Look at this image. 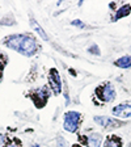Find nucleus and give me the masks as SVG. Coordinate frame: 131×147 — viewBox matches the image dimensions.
<instances>
[{"label": "nucleus", "instance_id": "423d86ee", "mask_svg": "<svg viewBox=\"0 0 131 147\" xmlns=\"http://www.w3.org/2000/svg\"><path fill=\"white\" fill-rule=\"evenodd\" d=\"M49 96H50L49 89L46 87H42V88H38L36 91H33V95L30 97L37 108H43L45 104L47 102V100H49Z\"/></svg>", "mask_w": 131, "mask_h": 147}, {"label": "nucleus", "instance_id": "ddd939ff", "mask_svg": "<svg viewBox=\"0 0 131 147\" xmlns=\"http://www.w3.org/2000/svg\"><path fill=\"white\" fill-rule=\"evenodd\" d=\"M16 24L17 22H16V18L12 13H7L5 16L0 18V25H3V26H13Z\"/></svg>", "mask_w": 131, "mask_h": 147}, {"label": "nucleus", "instance_id": "f3484780", "mask_svg": "<svg viewBox=\"0 0 131 147\" xmlns=\"http://www.w3.org/2000/svg\"><path fill=\"white\" fill-rule=\"evenodd\" d=\"M71 25H73V26H76V28H80V29H85V28H88V25L84 24L81 20H73V21H71Z\"/></svg>", "mask_w": 131, "mask_h": 147}, {"label": "nucleus", "instance_id": "aec40b11", "mask_svg": "<svg viewBox=\"0 0 131 147\" xmlns=\"http://www.w3.org/2000/svg\"><path fill=\"white\" fill-rule=\"evenodd\" d=\"M72 147H83V146H81V144H73Z\"/></svg>", "mask_w": 131, "mask_h": 147}, {"label": "nucleus", "instance_id": "6ab92c4d", "mask_svg": "<svg viewBox=\"0 0 131 147\" xmlns=\"http://www.w3.org/2000/svg\"><path fill=\"white\" fill-rule=\"evenodd\" d=\"M7 142H8V137L5 134H1L0 133V147H5Z\"/></svg>", "mask_w": 131, "mask_h": 147}, {"label": "nucleus", "instance_id": "a211bd4d", "mask_svg": "<svg viewBox=\"0 0 131 147\" xmlns=\"http://www.w3.org/2000/svg\"><path fill=\"white\" fill-rule=\"evenodd\" d=\"M88 53H91V54H96V55H100V49H98L97 45H92L91 47L88 49Z\"/></svg>", "mask_w": 131, "mask_h": 147}, {"label": "nucleus", "instance_id": "9b49d317", "mask_svg": "<svg viewBox=\"0 0 131 147\" xmlns=\"http://www.w3.org/2000/svg\"><path fill=\"white\" fill-rule=\"evenodd\" d=\"M130 13H131V5L130 4H125V5H122L121 8L117 9L112 20H113V21H117L119 18H123V17H126V16H128Z\"/></svg>", "mask_w": 131, "mask_h": 147}, {"label": "nucleus", "instance_id": "39448f33", "mask_svg": "<svg viewBox=\"0 0 131 147\" xmlns=\"http://www.w3.org/2000/svg\"><path fill=\"white\" fill-rule=\"evenodd\" d=\"M49 86L51 88L52 93L55 96H59L62 93V88H63V84H62V79H60V74L56 68H50L49 71Z\"/></svg>", "mask_w": 131, "mask_h": 147}, {"label": "nucleus", "instance_id": "dca6fc26", "mask_svg": "<svg viewBox=\"0 0 131 147\" xmlns=\"http://www.w3.org/2000/svg\"><path fill=\"white\" fill-rule=\"evenodd\" d=\"M7 63H8V58H7V55L0 54V74H3V71H4V68H5Z\"/></svg>", "mask_w": 131, "mask_h": 147}, {"label": "nucleus", "instance_id": "7ed1b4c3", "mask_svg": "<svg viewBox=\"0 0 131 147\" xmlns=\"http://www.w3.org/2000/svg\"><path fill=\"white\" fill-rule=\"evenodd\" d=\"M95 96L101 102H112V101L116 100L117 92L112 83L105 82V83H101L100 86L95 89Z\"/></svg>", "mask_w": 131, "mask_h": 147}, {"label": "nucleus", "instance_id": "20e7f679", "mask_svg": "<svg viewBox=\"0 0 131 147\" xmlns=\"http://www.w3.org/2000/svg\"><path fill=\"white\" fill-rule=\"evenodd\" d=\"M93 121L97 123L98 126H102L106 130H113V129L122 127L125 125L123 121H119L118 118H113V117H105V116H96L93 117Z\"/></svg>", "mask_w": 131, "mask_h": 147}, {"label": "nucleus", "instance_id": "9d476101", "mask_svg": "<svg viewBox=\"0 0 131 147\" xmlns=\"http://www.w3.org/2000/svg\"><path fill=\"white\" fill-rule=\"evenodd\" d=\"M101 147H123V141L119 135H109Z\"/></svg>", "mask_w": 131, "mask_h": 147}, {"label": "nucleus", "instance_id": "2eb2a0df", "mask_svg": "<svg viewBox=\"0 0 131 147\" xmlns=\"http://www.w3.org/2000/svg\"><path fill=\"white\" fill-rule=\"evenodd\" d=\"M55 147H71V146H70V143H68V141L66 139V138H63V137H60V135H59V137L56 138Z\"/></svg>", "mask_w": 131, "mask_h": 147}, {"label": "nucleus", "instance_id": "1a4fd4ad", "mask_svg": "<svg viewBox=\"0 0 131 147\" xmlns=\"http://www.w3.org/2000/svg\"><path fill=\"white\" fill-rule=\"evenodd\" d=\"M29 24H30L32 29H33V30L36 32V33L38 34V36H40L41 38H42V40L45 41V42H49V43H51V45H52V42H51V40H50L49 34L46 33L45 29H43V28L41 26V25L38 24V22H37V20L33 17V16H30V17H29Z\"/></svg>", "mask_w": 131, "mask_h": 147}, {"label": "nucleus", "instance_id": "f03ea898", "mask_svg": "<svg viewBox=\"0 0 131 147\" xmlns=\"http://www.w3.org/2000/svg\"><path fill=\"white\" fill-rule=\"evenodd\" d=\"M81 121H83V116L80 112H76V110L66 112L63 116V129L68 133L76 134L80 129Z\"/></svg>", "mask_w": 131, "mask_h": 147}, {"label": "nucleus", "instance_id": "f257e3e1", "mask_svg": "<svg viewBox=\"0 0 131 147\" xmlns=\"http://www.w3.org/2000/svg\"><path fill=\"white\" fill-rule=\"evenodd\" d=\"M3 45L24 57H33L40 51L41 46L38 40L33 34L21 33V34H11L3 40Z\"/></svg>", "mask_w": 131, "mask_h": 147}, {"label": "nucleus", "instance_id": "0eeeda50", "mask_svg": "<svg viewBox=\"0 0 131 147\" xmlns=\"http://www.w3.org/2000/svg\"><path fill=\"white\" fill-rule=\"evenodd\" d=\"M84 139L80 138V141L85 147H101L102 142H104V137L101 133H92L89 135H84Z\"/></svg>", "mask_w": 131, "mask_h": 147}, {"label": "nucleus", "instance_id": "4468645a", "mask_svg": "<svg viewBox=\"0 0 131 147\" xmlns=\"http://www.w3.org/2000/svg\"><path fill=\"white\" fill-rule=\"evenodd\" d=\"M5 147H22V142L21 139H18L17 137H13L11 139H8Z\"/></svg>", "mask_w": 131, "mask_h": 147}, {"label": "nucleus", "instance_id": "6e6552de", "mask_svg": "<svg viewBox=\"0 0 131 147\" xmlns=\"http://www.w3.org/2000/svg\"><path fill=\"white\" fill-rule=\"evenodd\" d=\"M114 118H131V105L130 104H119L112 109Z\"/></svg>", "mask_w": 131, "mask_h": 147}, {"label": "nucleus", "instance_id": "412c9836", "mask_svg": "<svg viewBox=\"0 0 131 147\" xmlns=\"http://www.w3.org/2000/svg\"><path fill=\"white\" fill-rule=\"evenodd\" d=\"M30 147H41V146H38V144H30Z\"/></svg>", "mask_w": 131, "mask_h": 147}, {"label": "nucleus", "instance_id": "4be33fe9", "mask_svg": "<svg viewBox=\"0 0 131 147\" xmlns=\"http://www.w3.org/2000/svg\"><path fill=\"white\" fill-rule=\"evenodd\" d=\"M1 79H3V74H0V82H1Z\"/></svg>", "mask_w": 131, "mask_h": 147}, {"label": "nucleus", "instance_id": "f8f14e48", "mask_svg": "<svg viewBox=\"0 0 131 147\" xmlns=\"http://www.w3.org/2000/svg\"><path fill=\"white\" fill-rule=\"evenodd\" d=\"M114 66L119 68H130L131 67V55H123L117 61H114Z\"/></svg>", "mask_w": 131, "mask_h": 147}]
</instances>
